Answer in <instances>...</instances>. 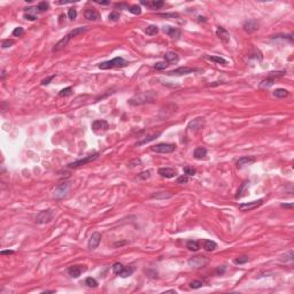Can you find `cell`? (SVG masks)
<instances>
[{
	"mask_svg": "<svg viewBox=\"0 0 294 294\" xmlns=\"http://www.w3.org/2000/svg\"><path fill=\"white\" fill-rule=\"evenodd\" d=\"M155 93L152 92V91H148V92H144L140 93V94H137L133 98H131L129 100V104L133 106L137 105H144V104H147V102H153L155 100Z\"/></svg>",
	"mask_w": 294,
	"mask_h": 294,
	"instance_id": "6da1fadb",
	"label": "cell"
},
{
	"mask_svg": "<svg viewBox=\"0 0 294 294\" xmlns=\"http://www.w3.org/2000/svg\"><path fill=\"white\" fill-rule=\"evenodd\" d=\"M130 13H132V14H135V15H140L141 14V8H140V6H138V5H132V6H129V9H128Z\"/></svg>",
	"mask_w": 294,
	"mask_h": 294,
	"instance_id": "e575fe53",
	"label": "cell"
},
{
	"mask_svg": "<svg viewBox=\"0 0 294 294\" xmlns=\"http://www.w3.org/2000/svg\"><path fill=\"white\" fill-rule=\"evenodd\" d=\"M259 22L256 21V20H248V21H246L244 23V25H243V28H244V30L246 31V32H248V34H252V32H255L257 29H259Z\"/></svg>",
	"mask_w": 294,
	"mask_h": 294,
	"instance_id": "5bb4252c",
	"label": "cell"
},
{
	"mask_svg": "<svg viewBox=\"0 0 294 294\" xmlns=\"http://www.w3.org/2000/svg\"><path fill=\"white\" fill-rule=\"evenodd\" d=\"M208 262H209L208 257L198 255V256H193L190 259L189 265L191 268H194V269H200V268H203L205 265L208 264Z\"/></svg>",
	"mask_w": 294,
	"mask_h": 294,
	"instance_id": "8992f818",
	"label": "cell"
},
{
	"mask_svg": "<svg viewBox=\"0 0 294 294\" xmlns=\"http://www.w3.org/2000/svg\"><path fill=\"white\" fill-rule=\"evenodd\" d=\"M0 254L1 255H12V254H14V251H1Z\"/></svg>",
	"mask_w": 294,
	"mask_h": 294,
	"instance_id": "11a10c76",
	"label": "cell"
},
{
	"mask_svg": "<svg viewBox=\"0 0 294 294\" xmlns=\"http://www.w3.org/2000/svg\"><path fill=\"white\" fill-rule=\"evenodd\" d=\"M69 189H70V184H69V183H61V184L55 189L54 197L56 198V199H61V198H63L68 193Z\"/></svg>",
	"mask_w": 294,
	"mask_h": 294,
	"instance_id": "8fae6325",
	"label": "cell"
},
{
	"mask_svg": "<svg viewBox=\"0 0 294 294\" xmlns=\"http://www.w3.org/2000/svg\"><path fill=\"white\" fill-rule=\"evenodd\" d=\"M254 162H256V159L254 156H241L237 161V167L238 168H243L244 165H248V164H252Z\"/></svg>",
	"mask_w": 294,
	"mask_h": 294,
	"instance_id": "ac0fdd59",
	"label": "cell"
},
{
	"mask_svg": "<svg viewBox=\"0 0 294 294\" xmlns=\"http://www.w3.org/2000/svg\"><path fill=\"white\" fill-rule=\"evenodd\" d=\"M23 34H24V29L21 27H17L13 30V36H15V37H21V36H23Z\"/></svg>",
	"mask_w": 294,
	"mask_h": 294,
	"instance_id": "b9f144b4",
	"label": "cell"
},
{
	"mask_svg": "<svg viewBox=\"0 0 294 294\" xmlns=\"http://www.w3.org/2000/svg\"><path fill=\"white\" fill-rule=\"evenodd\" d=\"M55 76H56V75L54 74V75L50 76V77H46L45 80H42V85H48V84L51 83V82H52V80H53L55 78Z\"/></svg>",
	"mask_w": 294,
	"mask_h": 294,
	"instance_id": "681fc988",
	"label": "cell"
},
{
	"mask_svg": "<svg viewBox=\"0 0 294 294\" xmlns=\"http://www.w3.org/2000/svg\"><path fill=\"white\" fill-rule=\"evenodd\" d=\"M145 32H146V35H148V36H155V35L159 34V27H156V25H148L146 28V30H145Z\"/></svg>",
	"mask_w": 294,
	"mask_h": 294,
	"instance_id": "f546056e",
	"label": "cell"
},
{
	"mask_svg": "<svg viewBox=\"0 0 294 294\" xmlns=\"http://www.w3.org/2000/svg\"><path fill=\"white\" fill-rule=\"evenodd\" d=\"M163 32L165 35H168L169 37L175 38V39H178L181 36V30L178 28H175V27H170V25L163 27Z\"/></svg>",
	"mask_w": 294,
	"mask_h": 294,
	"instance_id": "9a60e30c",
	"label": "cell"
},
{
	"mask_svg": "<svg viewBox=\"0 0 294 294\" xmlns=\"http://www.w3.org/2000/svg\"><path fill=\"white\" fill-rule=\"evenodd\" d=\"M108 18H109L110 21H117L118 18H120V13L117 12V10H114V12H112L108 15Z\"/></svg>",
	"mask_w": 294,
	"mask_h": 294,
	"instance_id": "ee69618b",
	"label": "cell"
},
{
	"mask_svg": "<svg viewBox=\"0 0 294 294\" xmlns=\"http://www.w3.org/2000/svg\"><path fill=\"white\" fill-rule=\"evenodd\" d=\"M129 64L128 61L121 58V56H117V58H114L113 60H109V61H106V62H102L99 64V68L101 70H107V69H113V68H124Z\"/></svg>",
	"mask_w": 294,
	"mask_h": 294,
	"instance_id": "7a4b0ae2",
	"label": "cell"
},
{
	"mask_svg": "<svg viewBox=\"0 0 294 294\" xmlns=\"http://www.w3.org/2000/svg\"><path fill=\"white\" fill-rule=\"evenodd\" d=\"M5 75H6V72H5V70H2V75H1V80H4V78H5Z\"/></svg>",
	"mask_w": 294,
	"mask_h": 294,
	"instance_id": "6125c7cd",
	"label": "cell"
},
{
	"mask_svg": "<svg viewBox=\"0 0 294 294\" xmlns=\"http://www.w3.org/2000/svg\"><path fill=\"white\" fill-rule=\"evenodd\" d=\"M85 271H86V267L85 265H72V267H70L68 269L69 276L72 278H78Z\"/></svg>",
	"mask_w": 294,
	"mask_h": 294,
	"instance_id": "7c38bea8",
	"label": "cell"
},
{
	"mask_svg": "<svg viewBox=\"0 0 294 294\" xmlns=\"http://www.w3.org/2000/svg\"><path fill=\"white\" fill-rule=\"evenodd\" d=\"M43 293H55V291H45V292H43Z\"/></svg>",
	"mask_w": 294,
	"mask_h": 294,
	"instance_id": "94428289",
	"label": "cell"
},
{
	"mask_svg": "<svg viewBox=\"0 0 294 294\" xmlns=\"http://www.w3.org/2000/svg\"><path fill=\"white\" fill-rule=\"evenodd\" d=\"M224 270H225V267L223 265V268H222V269H221V268H218V269L216 270V272H217V273H223V272H224Z\"/></svg>",
	"mask_w": 294,
	"mask_h": 294,
	"instance_id": "9f6ffc18",
	"label": "cell"
},
{
	"mask_svg": "<svg viewBox=\"0 0 294 294\" xmlns=\"http://www.w3.org/2000/svg\"><path fill=\"white\" fill-rule=\"evenodd\" d=\"M54 216H55L54 210H52V209L43 210V211H40V213L37 215L36 223H37V224H46V223H50L52 219L54 218Z\"/></svg>",
	"mask_w": 294,
	"mask_h": 294,
	"instance_id": "277c9868",
	"label": "cell"
},
{
	"mask_svg": "<svg viewBox=\"0 0 294 294\" xmlns=\"http://www.w3.org/2000/svg\"><path fill=\"white\" fill-rule=\"evenodd\" d=\"M263 202H264L263 199H259L256 201H251V202H247V203H240L239 210L240 211H251V210L256 209V208H259L260 206H262Z\"/></svg>",
	"mask_w": 294,
	"mask_h": 294,
	"instance_id": "ba28073f",
	"label": "cell"
},
{
	"mask_svg": "<svg viewBox=\"0 0 294 294\" xmlns=\"http://www.w3.org/2000/svg\"><path fill=\"white\" fill-rule=\"evenodd\" d=\"M172 195L169 192H157L156 194H153L152 198H156V199H168V198H171Z\"/></svg>",
	"mask_w": 294,
	"mask_h": 294,
	"instance_id": "8d00e7d4",
	"label": "cell"
},
{
	"mask_svg": "<svg viewBox=\"0 0 294 294\" xmlns=\"http://www.w3.org/2000/svg\"><path fill=\"white\" fill-rule=\"evenodd\" d=\"M216 35H217V37L222 40L223 43H229L230 42V34H229V31H227L225 28H223V27H217V29H216Z\"/></svg>",
	"mask_w": 294,
	"mask_h": 294,
	"instance_id": "2e32d148",
	"label": "cell"
},
{
	"mask_svg": "<svg viewBox=\"0 0 294 294\" xmlns=\"http://www.w3.org/2000/svg\"><path fill=\"white\" fill-rule=\"evenodd\" d=\"M132 272H133V268H124L123 272L121 273L120 276H121V277H123V278H125V277H128V276H130Z\"/></svg>",
	"mask_w": 294,
	"mask_h": 294,
	"instance_id": "7dc6e473",
	"label": "cell"
},
{
	"mask_svg": "<svg viewBox=\"0 0 294 294\" xmlns=\"http://www.w3.org/2000/svg\"><path fill=\"white\" fill-rule=\"evenodd\" d=\"M124 244H126V241H123V243H115L114 246L116 247V246H122V245H124Z\"/></svg>",
	"mask_w": 294,
	"mask_h": 294,
	"instance_id": "680465c9",
	"label": "cell"
},
{
	"mask_svg": "<svg viewBox=\"0 0 294 294\" xmlns=\"http://www.w3.org/2000/svg\"><path fill=\"white\" fill-rule=\"evenodd\" d=\"M88 31V27H80V28H76V29L71 30L69 34H68V36L70 37V39L74 37H76V36H78V35L83 34V32H86Z\"/></svg>",
	"mask_w": 294,
	"mask_h": 294,
	"instance_id": "d4e9b609",
	"label": "cell"
},
{
	"mask_svg": "<svg viewBox=\"0 0 294 294\" xmlns=\"http://www.w3.org/2000/svg\"><path fill=\"white\" fill-rule=\"evenodd\" d=\"M72 94V88H63V90H61L59 92V97L63 98V97H69V96H71Z\"/></svg>",
	"mask_w": 294,
	"mask_h": 294,
	"instance_id": "d590c367",
	"label": "cell"
},
{
	"mask_svg": "<svg viewBox=\"0 0 294 294\" xmlns=\"http://www.w3.org/2000/svg\"><path fill=\"white\" fill-rule=\"evenodd\" d=\"M164 60L167 63H171V64H175V63L179 62V55L175 53V52H167L164 54Z\"/></svg>",
	"mask_w": 294,
	"mask_h": 294,
	"instance_id": "ffe728a7",
	"label": "cell"
},
{
	"mask_svg": "<svg viewBox=\"0 0 294 294\" xmlns=\"http://www.w3.org/2000/svg\"><path fill=\"white\" fill-rule=\"evenodd\" d=\"M176 182H177V184H185V183L189 182V176H186V175H182V176H179L178 178H177Z\"/></svg>",
	"mask_w": 294,
	"mask_h": 294,
	"instance_id": "bcb514c9",
	"label": "cell"
},
{
	"mask_svg": "<svg viewBox=\"0 0 294 294\" xmlns=\"http://www.w3.org/2000/svg\"><path fill=\"white\" fill-rule=\"evenodd\" d=\"M235 264H245L246 262H248V256H246V255H243V256H239L237 257V259H235Z\"/></svg>",
	"mask_w": 294,
	"mask_h": 294,
	"instance_id": "ab89813d",
	"label": "cell"
},
{
	"mask_svg": "<svg viewBox=\"0 0 294 294\" xmlns=\"http://www.w3.org/2000/svg\"><path fill=\"white\" fill-rule=\"evenodd\" d=\"M141 4L151 9H159L161 7H163L164 2L162 0H153V1H141Z\"/></svg>",
	"mask_w": 294,
	"mask_h": 294,
	"instance_id": "44dd1931",
	"label": "cell"
},
{
	"mask_svg": "<svg viewBox=\"0 0 294 294\" xmlns=\"http://www.w3.org/2000/svg\"><path fill=\"white\" fill-rule=\"evenodd\" d=\"M203 125H205V120H203L202 117H197V118H194L193 121H191V122L189 123L187 129H189V130L194 131V132H197V131H199L200 129H202V126Z\"/></svg>",
	"mask_w": 294,
	"mask_h": 294,
	"instance_id": "4fadbf2b",
	"label": "cell"
},
{
	"mask_svg": "<svg viewBox=\"0 0 294 294\" xmlns=\"http://www.w3.org/2000/svg\"><path fill=\"white\" fill-rule=\"evenodd\" d=\"M13 45H14V40H12V39H7V40L2 42V48H7V47H10Z\"/></svg>",
	"mask_w": 294,
	"mask_h": 294,
	"instance_id": "f907efd6",
	"label": "cell"
},
{
	"mask_svg": "<svg viewBox=\"0 0 294 294\" xmlns=\"http://www.w3.org/2000/svg\"><path fill=\"white\" fill-rule=\"evenodd\" d=\"M101 241V233L99 232H93L92 235L90 237V240H88V248L90 251H93L99 246Z\"/></svg>",
	"mask_w": 294,
	"mask_h": 294,
	"instance_id": "30bf717a",
	"label": "cell"
},
{
	"mask_svg": "<svg viewBox=\"0 0 294 294\" xmlns=\"http://www.w3.org/2000/svg\"><path fill=\"white\" fill-rule=\"evenodd\" d=\"M85 285H88V287H92V288H96L98 286V282L92 277H88L85 279Z\"/></svg>",
	"mask_w": 294,
	"mask_h": 294,
	"instance_id": "f35d334b",
	"label": "cell"
},
{
	"mask_svg": "<svg viewBox=\"0 0 294 294\" xmlns=\"http://www.w3.org/2000/svg\"><path fill=\"white\" fill-rule=\"evenodd\" d=\"M124 265L122 264V263H120V262H116V263H114L113 265V272L115 273V275H121V273L123 272V270H124Z\"/></svg>",
	"mask_w": 294,
	"mask_h": 294,
	"instance_id": "1f68e13d",
	"label": "cell"
},
{
	"mask_svg": "<svg viewBox=\"0 0 294 294\" xmlns=\"http://www.w3.org/2000/svg\"><path fill=\"white\" fill-rule=\"evenodd\" d=\"M162 17H172V18H179V15L177 13H167V14H159Z\"/></svg>",
	"mask_w": 294,
	"mask_h": 294,
	"instance_id": "c3c4849f",
	"label": "cell"
},
{
	"mask_svg": "<svg viewBox=\"0 0 294 294\" xmlns=\"http://www.w3.org/2000/svg\"><path fill=\"white\" fill-rule=\"evenodd\" d=\"M70 40V37L69 36H64V37L61 39V40H59V42L56 43L54 45V47H53V52H59V51H61V50H63L64 47L67 46V44H68V42Z\"/></svg>",
	"mask_w": 294,
	"mask_h": 294,
	"instance_id": "7402d4cb",
	"label": "cell"
},
{
	"mask_svg": "<svg viewBox=\"0 0 294 294\" xmlns=\"http://www.w3.org/2000/svg\"><path fill=\"white\" fill-rule=\"evenodd\" d=\"M97 4H100V5H108V4H109V1H97Z\"/></svg>",
	"mask_w": 294,
	"mask_h": 294,
	"instance_id": "91938a15",
	"label": "cell"
},
{
	"mask_svg": "<svg viewBox=\"0 0 294 294\" xmlns=\"http://www.w3.org/2000/svg\"><path fill=\"white\" fill-rule=\"evenodd\" d=\"M138 164H141V160H133V161H130L129 162V167H136V165H138Z\"/></svg>",
	"mask_w": 294,
	"mask_h": 294,
	"instance_id": "db71d44e",
	"label": "cell"
},
{
	"mask_svg": "<svg viewBox=\"0 0 294 294\" xmlns=\"http://www.w3.org/2000/svg\"><path fill=\"white\" fill-rule=\"evenodd\" d=\"M207 153H208L207 148H205V147H197L193 152V156L198 160H201L203 157H206Z\"/></svg>",
	"mask_w": 294,
	"mask_h": 294,
	"instance_id": "603a6c76",
	"label": "cell"
},
{
	"mask_svg": "<svg viewBox=\"0 0 294 294\" xmlns=\"http://www.w3.org/2000/svg\"><path fill=\"white\" fill-rule=\"evenodd\" d=\"M198 71L197 69H194V68H190V67H179L177 68V69H174V70H171V71H168L167 72V75L169 76H181V75H187V74H192V72H195Z\"/></svg>",
	"mask_w": 294,
	"mask_h": 294,
	"instance_id": "9c48e42d",
	"label": "cell"
},
{
	"mask_svg": "<svg viewBox=\"0 0 294 294\" xmlns=\"http://www.w3.org/2000/svg\"><path fill=\"white\" fill-rule=\"evenodd\" d=\"M273 83H275V78H273V77H269V78L263 80L262 82H261L260 88H270V86H272Z\"/></svg>",
	"mask_w": 294,
	"mask_h": 294,
	"instance_id": "f1b7e54d",
	"label": "cell"
},
{
	"mask_svg": "<svg viewBox=\"0 0 294 294\" xmlns=\"http://www.w3.org/2000/svg\"><path fill=\"white\" fill-rule=\"evenodd\" d=\"M159 175L164 177V178H172V177H175L177 175V171L172 168H160Z\"/></svg>",
	"mask_w": 294,
	"mask_h": 294,
	"instance_id": "d6986e66",
	"label": "cell"
},
{
	"mask_svg": "<svg viewBox=\"0 0 294 294\" xmlns=\"http://www.w3.org/2000/svg\"><path fill=\"white\" fill-rule=\"evenodd\" d=\"M98 156H99V153H98V152L97 153H93V154H91V155L85 156L84 159L77 160V161H75V162L69 163L68 164V168H77V167L84 165V164H86V163H90V162H92V161H94V160H97Z\"/></svg>",
	"mask_w": 294,
	"mask_h": 294,
	"instance_id": "52a82bcc",
	"label": "cell"
},
{
	"mask_svg": "<svg viewBox=\"0 0 294 294\" xmlns=\"http://www.w3.org/2000/svg\"><path fill=\"white\" fill-rule=\"evenodd\" d=\"M91 128H92V131L94 133H97V135H104V133L107 132L108 129H109V124H108V122L105 121V120H96V121H93Z\"/></svg>",
	"mask_w": 294,
	"mask_h": 294,
	"instance_id": "3957f363",
	"label": "cell"
},
{
	"mask_svg": "<svg viewBox=\"0 0 294 294\" xmlns=\"http://www.w3.org/2000/svg\"><path fill=\"white\" fill-rule=\"evenodd\" d=\"M151 149L153 152H156V153L168 154V153H172V152L176 149V145H175V144H169V143H161V144H156L154 146H152Z\"/></svg>",
	"mask_w": 294,
	"mask_h": 294,
	"instance_id": "5b68a950",
	"label": "cell"
},
{
	"mask_svg": "<svg viewBox=\"0 0 294 294\" xmlns=\"http://www.w3.org/2000/svg\"><path fill=\"white\" fill-rule=\"evenodd\" d=\"M288 94H290V92L285 88H276L273 91V96L276 98H286L288 97Z\"/></svg>",
	"mask_w": 294,
	"mask_h": 294,
	"instance_id": "83f0119b",
	"label": "cell"
},
{
	"mask_svg": "<svg viewBox=\"0 0 294 294\" xmlns=\"http://www.w3.org/2000/svg\"><path fill=\"white\" fill-rule=\"evenodd\" d=\"M282 207H284V208H293V203H290V205H282Z\"/></svg>",
	"mask_w": 294,
	"mask_h": 294,
	"instance_id": "6f0895ef",
	"label": "cell"
},
{
	"mask_svg": "<svg viewBox=\"0 0 294 294\" xmlns=\"http://www.w3.org/2000/svg\"><path fill=\"white\" fill-rule=\"evenodd\" d=\"M24 18L29 20V21H36V20H37V16H36L35 14H25Z\"/></svg>",
	"mask_w": 294,
	"mask_h": 294,
	"instance_id": "f5cc1de1",
	"label": "cell"
},
{
	"mask_svg": "<svg viewBox=\"0 0 294 294\" xmlns=\"http://www.w3.org/2000/svg\"><path fill=\"white\" fill-rule=\"evenodd\" d=\"M183 170H184V174L186 176H194V175L197 174V170L194 168H192V167H190V165H185L184 168H183Z\"/></svg>",
	"mask_w": 294,
	"mask_h": 294,
	"instance_id": "74e56055",
	"label": "cell"
},
{
	"mask_svg": "<svg viewBox=\"0 0 294 294\" xmlns=\"http://www.w3.org/2000/svg\"><path fill=\"white\" fill-rule=\"evenodd\" d=\"M203 248L207 252H213L217 248V244L215 241H211V240H205L203 241Z\"/></svg>",
	"mask_w": 294,
	"mask_h": 294,
	"instance_id": "4316f807",
	"label": "cell"
},
{
	"mask_svg": "<svg viewBox=\"0 0 294 294\" xmlns=\"http://www.w3.org/2000/svg\"><path fill=\"white\" fill-rule=\"evenodd\" d=\"M84 16L88 21H99L101 18L100 14L93 8H88L84 13Z\"/></svg>",
	"mask_w": 294,
	"mask_h": 294,
	"instance_id": "e0dca14e",
	"label": "cell"
},
{
	"mask_svg": "<svg viewBox=\"0 0 294 294\" xmlns=\"http://www.w3.org/2000/svg\"><path fill=\"white\" fill-rule=\"evenodd\" d=\"M160 135H161V132H156V133H153V135L147 136V137H145L143 140H140V141H138V143H137V146H141V145H144V144L149 143V141L154 140L155 138H157Z\"/></svg>",
	"mask_w": 294,
	"mask_h": 294,
	"instance_id": "484cf974",
	"label": "cell"
},
{
	"mask_svg": "<svg viewBox=\"0 0 294 294\" xmlns=\"http://www.w3.org/2000/svg\"><path fill=\"white\" fill-rule=\"evenodd\" d=\"M151 177V172L149 171H143L141 174H139L138 178L139 179H147V178H149Z\"/></svg>",
	"mask_w": 294,
	"mask_h": 294,
	"instance_id": "816d5d0a",
	"label": "cell"
},
{
	"mask_svg": "<svg viewBox=\"0 0 294 294\" xmlns=\"http://www.w3.org/2000/svg\"><path fill=\"white\" fill-rule=\"evenodd\" d=\"M248 184H249V182L246 181V182H244L243 184L240 185L239 190H238V192H237V194H235V199H239V198H241L243 195H244V191H245V189H246V186H247Z\"/></svg>",
	"mask_w": 294,
	"mask_h": 294,
	"instance_id": "836d02e7",
	"label": "cell"
},
{
	"mask_svg": "<svg viewBox=\"0 0 294 294\" xmlns=\"http://www.w3.org/2000/svg\"><path fill=\"white\" fill-rule=\"evenodd\" d=\"M186 247L189 248L190 251H193V252H197L198 249H199V243H198L197 240H189L187 243H186Z\"/></svg>",
	"mask_w": 294,
	"mask_h": 294,
	"instance_id": "4dcf8cb0",
	"label": "cell"
},
{
	"mask_svg": "<svg viewBox=\"0 0 294 294\" xmlns=\"http://www.w3.org/2000/svg\"><path fill=\"white\" fill-rule=\"evenodd\" d=\"M168 67V63L165 62H157L154 64V68H155L156 70H163V69H165V68Z\"/></svg>",
	"mask_w": 294,
	"mask_h": 294,
	"instance_id": "f6af8a7d",
	"label": "cell"
},
{
	"mask_svg": "<svg viewBox=\"0 0 294 294\" xmlns=\"http://www.w3.org/2000/svg\"><path fill=\"white\" fill-rule=\"evenodd\" d=\"M202 285H203V283H202L201 280H193V282L190 283V287L193 288V290L200 288V287H202Z\"/></svg>",
	"mask_w": 294,
	"mask_h": 294,
	"instance_id": "60d3db41",
	"label": "cell"
},
{
	"mask_svg": "<svg viewBox=\"0 0 294 294\" xmlns=\"http://www.w3.org/2000/svg\"><path fill=\"white\" fill-rule=\"evenodd\" d=\"M48 8H50V4H48L47 1H40V2L37 5V10L40 13L46 12V10H48Z\"/></svg>",
	"mask_w": 294,
	"mask_h": 294,
	"instance_id": "d6a6232c",
	"label": "cell"
},
{
	"mask_svg": "<svg viewBox=\"0 0 294 294\" xmlns=\"http://www.w3.org/2000/svg\"><path fill=\"white\" fill-rule=\"evenodd\" d=\"M205 58L209 61H213L215 63H218V64H222V66H227V61L225 59H223L221 56H216V55H205Z\"/></svg>",
	"mask_w": 294,
	"mask_h": 294,
	"instance_id": "cb8c5ba5",
	"label": "cell"
},
{
	"mask_svg": "<svg viewBox=\"0 0 294 294\" xmlns=\"http://www.w3.org/2000/svg\"><path fill=\"white\" fill-rule=\"evenodd\" d=\"M68 17H69V20L74 21L76 17H77V10H76L75 8H70L68 10Z\"/></svg>",
	"mask_w": 294,
	"mask_h": 294,
	"instance_id": "7bdbcfd3",
	"label": "cell"
}]
</instances>
